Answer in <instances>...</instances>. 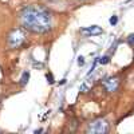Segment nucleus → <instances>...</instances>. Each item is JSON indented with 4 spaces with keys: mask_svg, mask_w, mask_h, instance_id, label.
Wrapping results in <instances>:
<instances>
[{
    "mask_svg": "<svg viewBox=\"0 0 134 134\" xmlns=\"http://www.w3.org/2000/svg\"><path fill=\"white\" fill-rule=\"evenodd\" d=\"M81 32L86 36H95V35H100L103 32V30L98 27V26H91V27H85L81 30Z\"/></svg>",
    "mask_w": 134,
    "mask_h": 134,
    "instance_id": "5",
    "label": "nucleus"
},
{
    "mask_svg": "<svg viewBox=\"0 0 134 134\" xmlns=\"http://www.w3.org/2000/svg\"><path fill=\"white\" fill-rule=\"evenodd\" d=\"M78 64H79V66H83V64H85V58H83V57L78 58Z\"/></svg>",
    "mask_w": 134,
    "mask_h": 134,
    "instance_id": "11",
    "label": "nucleus"
},
{
    "mask_svg": "<svg viewBox=\"0 0 134 134\" xmlns=\"http://www.w3.org/2000/svg\"><path fill=\"white\" fill-rule=\"evenodd\" d=\"M117 21H118V19H117V16H111L110 18V24H117Z\"/></svg>",
    "mask_w": 134,
    "mask_h": 134,
    "instance_id": "9",
    "label": "nucleus"
},
{
    "mask_svg": "<svg viewBox=\"0 0 134 134\" xmlns=\"http://www.w3.org/2000/svg\"><path fill=\"white\" fill-rule=\"evenodd\" d=\"M81 90H82V91H83V93H86V90H87V87H86V86H85V85H83V86H82V87H81Z\"/></svg>",
    "mask_w": 134,
    "mask_h": 134,
    "instance_id": "12",
    "label": "nucleus"
},
{
    "mask_svg": "<svg viewBox=\"0 0 134 134\" xmlns=\"http://www.w3.org/2000/svg\"><path fill=\"white\" fill-rule=\"evenodd\" d=\"M24 40H26V34L21 30H14L8 36V46L11 48H18L24 43Z\"/></svg>",
    "mask_w": 134,
    "mask_h": 134,
    "instance_id": "2",
    "label": "nucleus"
},
{
    "mask_svg": "<svg viewBox=\"0 0 134 134\" xmlns=\"http://www.w3.org/2000/svg\"><path fill=\"white\" fill-rule=\"evenodd\" d=\"M102 85H103V87H105V90L107 91V93H114V91H117V88H118V85H119V81H118V78H107V79H105L103 82H102Z\"/></svg>",
    "mask_w": 134,
    "mask_h": 134,
    "instance_id": "4",
    "label": "nucleus"
},
{
    "mask_svg": "<svg viewBox=\"0 0 134 134\" xmlns=\"http://www.w3.org/2000/svg\"><path fill=\"white\" fill-rule=\"evenodd\" d=\"M28 79H30V72H27V71H26V72H23V75H21L20 83H21V85L24 86V85H26V83L28 82Z\"/></svg>",
    "mask_w": 134,
    "mask_h": 134,
    "instance_id": "6",
    "label": "nucleus"
},
{
    "mask_svg": "<svg viewBox=\"0 0 134 134\" xmlns=\"http://www.w3.org/2000/svg\"><path fill=\"white\" fill-rule=\"evenodd\" d=\"M127 40H129V43H130V46H134V34H131V35L127 38Z\"/></svg>",
    "mask_w": 134,
    "mask_h": 134,
    "instance_id": "10",
    "label": "nucleus"
},
{
    "mask_svg": "<svg viewBox=\"0 0 134 134\" xmlns=\"http://www.w3.org/2000/svg\"><path fill=\"white\" fill-rule=\"evenodd\" d=\"M109 131V124L105 119H97L87 126V133L91 134H105Z\"/></svg>",
    "mask_w": 134,
    "mask_h": 134,
    "instance_id": "3",
    "label": "nucleus"
},
{
    "mask_svg": "<svg viewBox=\"0 0 134 134\" xmlns=\"http://www.w3.org/2000/svg\"><path fill=\"white\" fill-rule=\"evenodd\" d=\"M109 60H110V58L109 57H103V58H100V64H106V63H109Z\"/></svg>",
    "mask_w": 134,
    "mask_h": 134,
    "instance_id": "8",
    "label": "nucleus"
},
{
    "mask_svg": "<svg viewBox=\"0 0 134 134\" xmlns=\"http://www.w3.org/2000/svg\"><path fill=\"white\" fill-rule=\"evenodd\" d=\"M46 78H47L48 83H54V82H55V81H54V76H52L51 72H47V74H46Z\"/></svg>",
    "mask_w": 134,
    "mask_h": 134,
    "instance_id": "7",
    "label": "nucleus"
},
{
    "mask_svg": "<svg viewBox=\"0 0 134 134\" xmlns=\"http://www.w3.org/2000/svg\"><path fill=\"white\" fill-rule=\"evenodd\" d=\"M21 26L26 30L35 32V34H44L51 30V15L48 11H46L38 5H30L23 8L20 14Z\"/></svg>",
    "mask_w": 134,
    "mask_h": 134,
    "instance_id": "1",
    "label": "nucleus"
}]
</instances>
